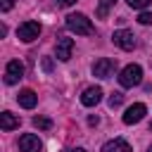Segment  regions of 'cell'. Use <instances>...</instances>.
<instances>
[{
	"instance_id": "cb8c5ba5",
	"label": "cell",
	"mask_w": 152,
	"mask_h": 152,
	"mask_svg": "<svg viewBox=\"0 0 152 152\" xmlns=\"http://www.w3.org/2000/svg\"><path fill=\"white\" fill-rule=\"evenodd\" d=\"M147 152H152V145H150V147H147Z\"/></svg>"
},
{
	"instance_id": "603a6c76",
	"label": "cell",
	"mask_w": 152,
	"mask_h": 152,
	"mask_svg": "<svg viewBox=\"0 0 152 152\" xmlns=\"http://www.w3.org/2000/svg\"><path fill=\"white\" fill-rule=\"evenodd\" d=\"M71 152H86V150H83V147H76V150H71Z\"/></svg>"
},
{
	"instance_id": "4fadbf2b",
	"label": "cell",
	"mask_w": 152,
	"mask_h": 152,
	"mask_svg": "<svg viewBox=\"0 0 152 152\" xmlns=\"http://www.w3.org/2000/svg\"><path fill=\"white\" fill-rule=\"evenodd\" d=\"M102 152H131V145L126 142V140H109L104 147H102Z\"/></svg>"
},
{
	"instance_id": "30bf717a",
	"label": "cell",
	"mask_w": 152,
	"mask_h": 152,
	"mask_svg": "<svg viewBox=\"0 0 152 152\" xmlns=\"http://www.w3.org/2000/svg\"><path fill=\"white\" fill-rule=\"evenodd\" d=\"M74 52V40L71 38H57V59L66 62Z\"/></svg>"
},
{
	"instance_id": "9c48e42d",
	"label": "cell",
	"mask_w": 152,
	"mask_h": 152,
	"mask_svg": "<svg viewBox=\"0 0 152 152\" xmlns=\"http://www.w3.org/2000/svg\"><path fill=\"white\" fill-rule=\"evenodd\" d=\"M100 100H102V88L100 86H90L81 95V104H86V107H95Z\"/></svg>"
},
{
	"instance_id": "52a82bcc",
	"label": "cell",
	"mask_w": 152,
	"mask_h": 152,
	"mask_svg": "<svg viewBox=\"0 0 152 152\" xmlns=\"http://www.w3.org/2000/svg\"><path fill=\"white\" fill-rule=\"evenodd\" d=\"M114 43L121 48V50H133L135 48V38H133V33L131 31H126V28H119V31H114Z\"/></svg>"
},
{
	"instance_id": "7a4b0ae2",
	"label": "cell",
	"mask_w": 152,
	"mask_h": 152,
	"mask_svg": "<svg viewBox=\"0 0 152 152\" xmlns=\"http://www.w3.org/2000/svg\"><path fill=\"white\" fill-rule=\"evenodd\" d=\"M140 81H142V69H140L138 64H128V66H124L121 74H119V83H121L124 88H133V86H138Z\"/></svg>"
},
{
	"instance_id": "5bb4252c",
	"label": "cell",
	"mask_w": 152,
	"mask_h": 152,
	"mask_svg": "<svg viewBox=\"0 0 152 152\" xmlns=\"http://www.w3.org/2000/svg\"><path fill=\"white\" fill-rule=\"evenodd\" d=\"M114 2H116V0H100V2H97L95 14H97L100 19H107V14H109V10L114 7Z\"/></svg>"
},
{
	"instance_id": "ffe728a7",
	"label": "cell",
	"mask_w": 152,
	"mask_h": 152,
	"mask_svg": "<svg viewBox=\"0 0 152 152\" xmlns=\"http://www.w3.org/2000/svg\"><path fill=\"white\" fill-rule=\"evenodd\" d=\"M43 71H48V74L52 71V59L50 57H43Z\"/></svg>"
},
{
	"instance_id": "3957f363",
	"label": "cell",
	"mask_w": 152,
	"mask_h": 152,
	"mask_svg": "<svg viewBox=\"0 0 152 152\" xmlns=\"http://www.w3.org/2000/svg\"><path fill=\"white\" fill-rule=\"evenodd\" d=\"M38 36H40V24H38V21H24V24H19V28H17V38L24 40V43L36 40Z\"/></svg>"
},
{
	"instance_id": "ba28073f",
	"label": "cell",
	"mask_w": 152,
	"mask_h": 152,
	"mask_svg": "<svg viewBox=\"0 0 152 152\" xmlns=\"http://www.w3.org/2000/svg\"><path fill=\"white\" fill-rule=\"evenodd\" d=\"M145 112H147V107H145L142 102L131 104V107L126 109V114H124V124H138V121H142Z\"/></svg>"
},
{
	"instance_id": "8992f818",
	"label": "cell",
	"mask_w": 152,
	"mask_h": 152,
	"mask_svg": "<svg viewBox=\"0 0 152 152\" xmlns=\"http://www.w3.org/2000/svg\"><path fill=\"white\" fill-rule=\"evenodd\" d=\"M19 150H21V152H40V150H43V142H40L38 135L24 133V135L19 138Z\"/></svg>"
},
{
	"instance_id": "5b68a950",
	"label": "cell",
	"mask_w": 152,
	"mask_h": 152,
	"mask_svg": "<svg viewBox=\"0 0 152 152\" xmlns=\"http://www.w3.org/2000/svg\"><path fill=\"white\" fill-rule=\"evenodd\" d=\"M21 76H24V64L19 59L7 62V66H5V83L7 86H14V83H19Z\"/></svg>"
},
{
	"instance_id": "d6986e66",
	"label": "cell",
	"mask_w": 152,
	"mask_h": 152,
	"mask_svg": "<svg viewBox=\"0 0 152 152\" xmlns=\"http://www.w3.org/2000/svg\"><path fill=\"white\" fill-rule=\"evenodd\" d=\"M12 5H14V0H0V10H2V12H10Z\"/></svg>"
},
{
	"instance_id": "9a60e30c",
	"label": "cell",
	"mask_w": 152,
	"mask_h": 152,
	"mask_svg": "<svg viewBox=\"0 0 152 152\" xmlns=\"http://www.w3.org/2000/svg\"><path fill=\"white\" fill-rule=\"evenodd\" d=\"M33 126H36V128L48 131V128H52V121H50L48 116H33Z\"/></svg>"
},
{
	"instance_id": "e0dca14e",
	"label": "cell",
	"mask_w": 152,
	"mask_h": 152,
	"mask_svg": "<svg viewBox=\"0 0 152 152\" xmlns=\"http://www.w3.org/2000/svg\"><path fill=\"white\" fill-rule=\"evenodd\" d=\"M121 102H124V95H121V93H114V95L109 97V107H112V109H114V107H119Z\"/></svg>"
},
{
	"instance_id": "8fae6325",
	"label": "cell",
	"mask_w": 152,
	"mask_h": 152,
	"mask_svg": "<svg viewBox=\"0 0 152 152\" xmlns=\"http://www.w3.org/2000/svg\"><path fill=\"white\" fill-rule=\"evenodd\" d=\"M17 102H19L24 109H33V107H36V102H38V95H36L31 88H26V90H21V93L17 95Z\"/></svg>"
},
{
	"instance_id": "ac0fdd59",
	"label": "cell",
	"mask_w": 152,
	"mask_h": 152,
	"mask_svg": "<svg viewBox=\"0 0 152 152\" xmlns=\"http://www.w3.org/2000/svg\"><path fill=\"white\" fill-rule=\"evenodd\" d=\"M138 21H140V24H152V14H150V12H140Z\"/></svg>"
},
{
	"instance_id": "6da1fadb",
	"label": "cell",
	"mask_w": 152,
	"mask_h": 152,
	"mask_svg": "<svg viewBox=\"0 0 152 152\" xmlns=\"http://www.w3.org/2000/svg\"><path fill=\"white\" fill-rule=\"evenodd\" d=\"M66 28L71 31V33H76V36H90L95 28H93V24H90V19L86 17V14H69L66 17Z\"/></svg>"
},
{
	"instance_id": "44dd1931",
	"label": "cell",
	"mask_w": 152,
	"mask_h": 152,
	"mask_svg": "<svg viewBox=\"0 0 152 152\" xmlns=\"http://www.w3.org/2000/svg\"><path fill=\"white\" fill-rule=\"evenodd\" d=\"M74 2H76V0H57V5H59V7H71Z\"/></svg>"
},
{
	"instance_id": "7c38bea8",
	"label": "cell",
	"mask_w": 152,
	"mask_h": 152,
	"mask_svg": "<svg viewBox=\"0 0 152 152\" xmlns=\"http://www.w3.org/2000/svg\"><path fill=\"white\" fill-rule=\"evenodd\" d=\"M0 128L2 131H14V128H19V119L12 112H2L0 114Z\"/></svg>"
},
{
	"instance_id": "d4e9b609",
	"label": "cell",
	"mask_w": 152,
	"mask_h": 152,
	"mask_svg": "<svg viewBox=\"0 0 152 152\" xmlns=\"http://www.w3.org/2000/svg\"><path fill=\"white\" fill-rule=\"evenodd\" d=\"M150 131H152V124H150Z\"/></svg>"
},
{
	"instance_id": "2e32d148",
	"label": "cell",
	"mask_w": 152,
	"mask_h": 152,
	"mask_svg": "<svg viewBox=\"0 0 152 152\" xmlns=\"http://www.w3.org/2000/svg\"><path fill=\"white\" fill-rule=\"evenodd\" d=\"M126 2H128L133 10H145V7L150 5V0H126Z\"/></svg>"
},
{
	"instance_id": "7402d4cb",
	"label": "cell",
	"mask_w": 152,
	"mask_h": 152,
	"mask_svg": "<svg viewBox=\"0 0 152 152\" xmlns=\"http://www.w3.org/2000/svg\"><path fill=\"white\" fill-rule=\"evenodd\" d=\"M97 121H100L97 116H90V119H88V124H90V126H97Z\"/></svg>"
},
{
	"instance_id": "277c9868",
	"label": "cell",
	"mask_w": 152,
	"mask_h": 152,
	"mask_svg": "<svg viewBox=\"0 0 152 152\" xmlns=\"http://www.w3.org/2000/svg\"><path fill=\"white\" fill-rule=\"evenodd\" d=\"M114 71H116V62L109 57H102L93 64V76H97V78H112Z\"/></svg>"
}]
</instances>
